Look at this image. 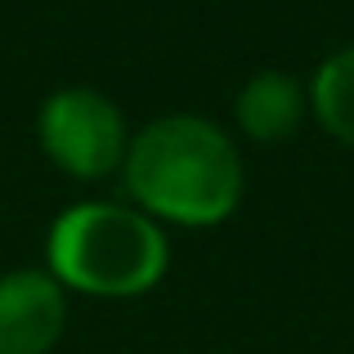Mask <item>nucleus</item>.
Segmentation results:
<instances>
[{"instance_id":"4","label":"nucleus","mask_w":354,"mask_h":354,"mask_svg":"<svg viewBox=\"0 0 354 354\" xmlns=\"http://www.w3.org/2000/svg\"><path fill=\"white\" fill-rule=\"evenodd\" d=\"M68 328V292L50 269L0 274V354H50Z\"/></svg>"},{"instance_id":"3","label":"nucleus","mask_w":354,"mask_h":354,"mask_svg":"<svg viewBox=\"0 0 354 354\" xmlns=\"http://www.w3.org/2000/svg\"><path fill=\"white\" fill-rule=\"evenodd\" d=\"M36 139L41 153L81 184L117 175L130 148L121 108L95 86H63L45 95V104L36 108Z\"/></svg>"},{"instance_id":"5","label":"nucleus","mask_w":354,"mask_h":354,"mask_svg":"<svg viewBox=\"0 0 354 354\" xmlns=\"http://www.w3.org/2000/svg\"><path fill=\"white\" fill-rule=\"evenodd\" d=\"M305 113H310V90L283 68H265L247 77V86L234 99L238 130L251 144H283L301 130Z\"/></svg>"},{"instance_id":"6","label":"nucleus","mask_w":354,"mask_h":354,"mask_svg":"<svg viewBox=\"0 0 354 354\" xmlns=\"http://www.w3.org/2000/svg\"><path fill=\"white\" fill-rule=\"evenodd\" d=\"M310 113L332 139L354 148V45L328 54L310 81Z\"/></svg>"},{"instance_id":"1","label":"nucleus","mask_w":354,"mask_h":354,"mask_svg":"<svg viewBox=\"0 0 354 354\" xmlns=\"http://www.w3.org/2000/svg\"><path fill=\"white\" fill-rule=\"evenodd\" d=\"M130 207L157 225L216 229L238 211L247 171L234 139L211 117L166 113L130 135L121 162Z\"/></svg>"},{"instance_id":"2","label":"nucleus","mask_w":354,"mask_h":354,"mask_svg":"<svg viewBox=\"0 0 354 354\" xmlns=\"http://www.w3.org/2000/svg\"><path fill=\"white\" fill-rule=\"evenodd\" d=\"M45 269L63 292L90 301H139L171 269V242L157 220L126 202L86 198L54 216Z\"/></svg>"}]
</instances>
